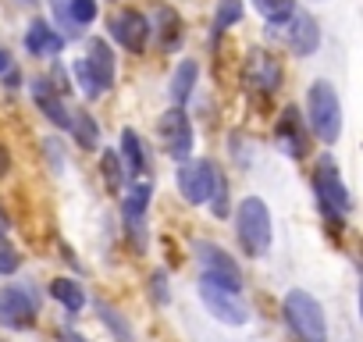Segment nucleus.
<instances>
[{
  "instance_id": "nucleus-1",
  "label": "nucleus",
  "mask_w": 363,
  "mask_h": 342,
  "mask_svg": "<svg viewBox=\"0 0 363 342\" xmlns=\"http://www.w3.org/2000/svg\"><path fill=\"white\" fill-rule=\"evenodd\" d=\"M281 314L285 324L296 331L299 342H328V317L317 296H310L306 289H289L281 299Z\"/></svg>"
},
{
  "instance_id": "nucleus-2",
  "label": "nucleus",
  "mask_w": 363,
  "mask_h": 342,
  "mask_svg": "<svg viewBox=\"0 0 363 342\" xmlns=\"http://www.w3.org/2000/svg\"><path fill=\"white\" fill-rule=\"evenodd\" d=\"M306 121H310L313 136L324 146L338 143V136H342V104H338V93L328 79H317L306 89Z\"/></svg>"
},
{
  "instance_id": "nucleus-3",
  "label": "nucleus",
  "mask_w": 363,
  "mask_h": 342,
  "mask_svg": "<svg viewBox=\"0 0 363 342\" xmlns=\"http://www.w3.org/2000/svg\"><path fill=\"white\" fill-rule=\"evenodd\" d=\"M313 193H317V204H320V214L331 221V225H342L345 214L352 211V197L338 175V164L331 157H320L317 167H313Z\"/></svg>"
},
{
  "instance_id": "nucleus-4",
  "label": "nucleus",
  "mask_w": 363,
  "mask_h": 342,
  "mask_svg": "<svg viewBox=\"0 0 363 342\" xmlns=\"http://www.w3.org/2000/svg\"><path fill=\"white\" fill-rule=\"evenodd\" d=\"M235 232H239V243L250 257H264L271 250V211L260 197H246L239 204V214H235Z\"/></svg>"
},
{
  "instance_id": "nucleus-5",
  "label": "nucleus",
  "mask_w": 363,
  "mask_h": 342,
  "mask_svg": "<svg viewBox=\"0 0 363 342\" xmlns=\"http://www.w3.org/2000/svg\"><path fill=\"white\" fill-rule=\"evenodd\" d=\"M193 250H196V257H200V267H203L200 278H203V282H211V285H218V289H228V292H242V271H239V264L228 257L225 246L200 239Z\"/></svg>"
},
{
  "instance_id": "nucleus-6",
  "label": "nucleus",
  "mask_w": 363,
  "mask_h": 342,
  "mask_svg": "<svg viewBox=\"0 0 363 342\" xmlns=\"http://www.w3.org/2000/svg\"><path fill=\"white\" fill-rule=\"evenodd\" d=\"M174 179H178V193L186 204H207L218 179H221V171L214 160L207 157H196V160H182L178 171H174Z\"/></svg>"
},
{
  "instance_id": "nucleus-7",
  "label": "nucleus",
  "mask_w": 363,
  "mask_h": 342,
  "mask_svg": "<svg viewBox=\"0 0 363 342\" xmlns=\"http://www.w3.org/2000/svg\"><path fill=\"white\" fill-rule=\"evenodd\" d=\"M107 29H111V40H114V43H121L128 54H143V50H146V43H150L153 22H150L143 11L125 8V11H114V15H111Z\"/></svg>"
},
{
  "instance_id": "nucleus-8",
  "label": "nucleus",
  "mask_w": 363,
  "mask_h": 342,
  "mask_svg": "<svg viewBox=\"0 0 363 342\" xmlns=\"http://www.w3.org/2000/svg\"><path fill=\"white\" fill-rule=\"evenodd\" d=\"M160 136H164L167 157H174L178 164L189 160V153H193V121H189V114L182 107H171L160 118Z\"/></svg>"
},
{
  "instance_id": "nucleus-9",
  "label": "nucleus",
  "mask_w": 363,
  "mask_h": 342,
  "mask_svg": "<svg viewBox=\"0 0 363 342\" xmlns=\"http://www.w3.org/2000/svg\"><path fill=\"white\" fill-rule=\"evenodd\" d=\"M0 324L15 328V331L36 324V303H33V296L26 289H18V285L0 289Z\"/></svg>"
},
{
  "instance_id": "nucleus-10",
  "label": "nucleus",
  "mask_w": 363,
  "mask_h": 342,
  "mask_svg": "<svg viewBox=\"0 0 363 342\" xmlns=\"http://www.w3.org/2000/svg\"><path fill=\"white\" fill-rule=\"evenodd\" d=\"M200 296H203V307L221 321V324H246L250 321V314H246V307L239 303V292H228V289H218V285H211V282H203L200 278Z\"/></svg>"
},
{
  "instance_id": "nucleus-11",
  "label": "nucleus",
  "mask_w": 363,
  "mask_h": 342,
  "mask_svg": "<svg viewBox=\"0 0 363 342\" xmlns=\"http://www.w3.org/2000/svg\"><path fill=\"white\" fill-rule=\"evenodd\" d=\"M274 139H278V150H285L292 160H303L306 157V128H303V118L296 107H285L281 118H278V128H274Z\"/></svg>"
},
{
  "instance_id": "nucleus-12",
  "label": "nucleus",
  "mask_w": 363,
  "mask_h": 342,
  "mask_svg": "<svg viewBox=\"0 0 363 342\" xmlns=\"http://www.w3.org/2000/svg\"><path fill=\"white\" fill-rule=\"evenodd\" d=\"M82 61H86V68L93 72L100 93H107V89L114 86V50H111V43L100 40V36H93V40L86 43V57H82Z\"/></svg>"
},
{
  "instance_id": "nucleus-13",
  "label": "nucleus",
  "mask_w": 363,
  "mask_h": 342,
  "mask_svg": "<svg viewBox=\"0 0 363 342\" xmlns=\"http://www.w3.org/2000/svg\"><path fill=\"white\" fill-rule=\"evenodd\" d=\"M29 89H33V100H36V107L43 111L47 121H54L57 128H68V125H72V111L65 107V100H61V93L50 86V79H33Z\"/></svg>"
},
{
  "instance_id": "nucleus-14",
  "label": "nucleus",
  "mask_w": 363,
  "mask_h": 342,
  "mask_svg": "<svg viewBox=\"0 0 363 342\" xmlns=\"http://www.w3.org/2000/svg\"><path fill=\"white\" fill-rule=\"evenodd\" d=\"M61 50H65V36L50 22H43V18L29 22V29H26V54H33V57H54Z\"/></svg>"
},
{
  "instance_id": "nucleus-15",
  "label": "nucleus",
  "mask_w": 363,
  "mask_h": 342,
  "mask_svg": "<svg viewBox=\"0 0 363 342\" xmlns=\"http://www.w3.org/2000/svg\"><path fill=\"white\" fill-rule=\"evenodd\" d=\"M285 26H289V47H292L296 57H310V54L320 47V29H317V22H313L310 15L296 11Z\"/></svg>"
},
{
  "instance_id": "nucleus-16",
  "label": "nucleus",
  "mask_w": 363,
  "mask_h": 342,
  "mask_svg": "<svg viewBox=\"0 0 363 342\" xmlns=\"http://www.w3.org/2000/svg\"><path fill=\"white\" fill-rule=\"evenodd\" d=\"M150 197H153V186H150L146 179H139V182H132V189H128L125 200H121V218H125V225H128L132 236H135V228H139L143 218H146Z\"/></svg>"
},
{
  "instance_id": "nucleus-17",
  "label": "nucleus",
  "mask_w": 363,
  "mask_h": 342,
  "mask_svg": "<svg viewBox=\"0 0 363 342\" xmlns=\"http://www.w3.org/2000/svg\"><path fill=\"white\" fill-rule=\"evenodd\" d=\"M121 160H125L128 175H146L150 171V153L135 128H121Z\"/></svg>"
},
{
  "instance_id": "nucleus-18",
  "label": "nucleus",
  "mask_w": 363,
  "mask_h": 342,
  "mask_svg": "<svg viewBox=\"0 0 363 342\" xmlns=\"http://www.w3.org/2000/svg\"><path fill=\"white\" fill-rule=\"evenodd\" d=\"M196 79H200V65H196V61H182V65L171 72V100H174V107H182V104L193 96Z\"/></svg>"
},
{
  "instance_id": "nucleus-19",
  "label": "nucleus",
  "mask_w": 363,
  "mask_h": 342,
  "mask_svg": "<svg viewBox=\"0 0 363 342\" xmlns=\"http://www.w3.org/2000/svg\"><path fill=\"white\" fill-rule=\"evenodd\" d=\"M47 289H50V296H54L68 314H79V310L86 307V292H82V285H79L75 278H54Z\"/></svg>"
},
{
  "instance_id": "nucleus-20",
  "label": "nucleus",
  "mask_w": 363,
  "mask_h": 342,
  "mask_svg": "<svg viewBox=\"0 0 363 342\" xmlns=\"http://www.w3.org/2000/svg\"><path fill=\"white\" fill-rule=\"evenodd\" d=\"M157 29H160V47L178 50L182 47V18L174 8H157Z\"/></svg>"
},
{
  "instance_id": "nucleus-21",
  "label": "nucleus",
  "mask_w": 363,
  "mask_h": 342,
  "mask_svg": "<svg viewBox=\"0 0 363 342\" xmlns=\"http://www.w3.org/2000/svg\"><path fill=\"white\" fill-rule=\"evenodd\" d=\"M72 136H75V143L82 146V150H96L100 146V128H96V121H93V114H86V111H79V114H72Z\"/></svg>"
},
{
  "instance_id": "nucleus-22",
  "label": "nucleus",
  "mask_w": 363,
  "mask_h": 342,
  "mask_svg": "<svg viewBox=\"0 0 363 342\" xmlns=\"http://www.w3.org/2000/svg\"><path fill=\"white\" fill-rule=\"evenodd\" d=\"M253 79L260 82V89H278L281 82V65L271 57V54H253Z\"/></svg>"
},
{
  "instance_id": "nucleus-23",
  "label": "nucleus",
  "mask_w": 363,
  "mask_h": 342,
  "mask_svg": "<svg viewBox=\"0 0 363 342\" xmlns=\"http://www.w3.org/2000/svg\"><path fill=\"white\" fill-rule=\"evenodd\" d=\"M100 171H104V182H107L114 193L125 186V175H128V171H125V160H121V153H114V150H104V153H100Z\"/></svg>"
},
{
  "instance_id": "nucleus-24",
  "label": "nucleus",
  "mask_w": 363,
  "mask_h": 342,
  "mask_svg": "<svg viewBox=\"0 0 363 342\" xmlns=\"http://www.w3.org/2000/svg\"><path fill=\"white\" fill-rule=\"evenodd\" d=\"M253 8L271 22V26H285L296 15V0H253Z\"/></svg>"
},
{
  "instance_id": "nucleus-25",
  "label": "nucleus",
  "mask_w": 363,
  "mask_h": 342,
  "mask_svg": "<svg viewBox=\"0 0 363 342\" xmlns=\"http://www.w3.org/2000/svg\"><path fill=\"white\" fill-rule=\"evenodd\" d=\"M242 22V0H221L218 11H214V36H221L225 29Z\"/></svg>"
},
{
  "instance_id": "nucleus-26",
  "label": "nucleus",
  "mask_w": 363,
  "mask_h": 342,
  "mask_svg": "<svg viewBox=\"0 0 363 342\" xmlns=\"http://www.w3.org/2000/svg\"><path fill=\"white\" fill-rule=\"evenodd\" d=\"M96 310H100V321L107 324V331H114V338L118 342H132V324L114 310V307H107V303H96Z\"/></svg>"
},
{
  "instance_id": "nucleus-27",
  "label": "nucleus",
  "mask_w": 363,
  "mask_h": 342,
  "mask_svg": "<svg viewBox=\"0 0 363 342\" xmlns=\"http://www.w3.org/2000/svg\"><path fill=\"white\" fill-rule=\"evenodd\" d=\"M72 79H75V86H79V89H82V93L89 96V100L104 96V93H100V86H96V79H93V72L86 68V61H82V57H79V61L72 65Z\"/></svg>"
},
{
  "instance_id": "nucleus-28",
  "label": "nucleus",
  "mask_w": 363,
  "mask_h": 342,
  "mask_svg": "<svg viewBox=\"0 0 363 342\" xmlns=\"http://www.w3.org/2000/svg\"><path fill=\"white\" fill-rule=\"evenodd\" d=\"M50 4V18H54V29H65V36H75L79 26L72 22V11H68V0H47Z\"/></svg>"
},
{
  "instance_id": "nucleus-29",
  "label": "nucleus",
  "mask_w": 363,
  "mask_h": 342,
  "mask_svg": "<svg viewBox=\"0 0 363 342\" xmlns=\"http://www.w3.org/2000/svg\"><path fill=\"white\" fill-rule=\"evenodd\" d=\"M68 11H72V22L86 29L96 22V0H68Z\"/></svg>"
},
{
  "instance_id": "nucleus-30",
  "label": "nucleus",
  "mask_w": 363,
  "mask_h": 342,
  "mask_svg": "<svg viewBox=\"0 0 363 342\" xmlns=\"http://www.w3.org/2000/svg\"><path fill=\"white\" fill-rule=\"evenodd\" d=\"M228 182H225V175L218 179V186H214V193H211V214L214 218H228Z\"/></svg>"
},
{
  "instance_id": "nucleus-31",
  "label": "nucleus",
  "mask_w": 363,
  "mask_h": 342,
  "mask_svg": "<svg viewBox=\"0 0 363 342\" xmlns=\"http://www.w3.org/2000/svg\"><path fill=\"white\" fill-rule=\"evenodd\" d=\"M18 264H22V260H18V253H15L8 243H0V275H15V271H18Z\"/></svg>"
},
{
  "instance_id": "nucleus-32",
  "label": "nucleus",
  "mask_w": 363,
  "mask_h": 342,
  "mask_svg": "<svg viewBox=\"0 0 363 342\" xmlns=\"http://www.w3.org/2000/svg\"><path fill=\"white\" fill-rule=\"evenodd\" d=\"M164 282H167V275H164V271H153V303H160V307H164L167 296H171Z\"/></svg>"
},
{
  "instance_id": "nucleus-33",
  "label": "nucleus",
  "mask_w": 363,
  "mask_h": 342,
  "mask_svg": "<svg viewBox=\"0 0 363 342\" xmlns=\"http://www.w3.org/2000/svg\"><path fill=\"white\" fill-rule=\"evenodd\" d=\"M54 143H57V139H47V153H50V160H54V167L61 171V167H65V157H61V150H57Z\"/></svg>"
},
{
  "instance_id": "nucleus-34",
  "label": "nucleus",
  "mask_w": 363,
  "mask_h": 342,
  "mask_svg": "<svg viewBox=\"0 0 363 342\" xmlns=\"http://www.w3.org/2000/svg\"><path fill=\"white\" fill-rule=\"evenodd\" d=\"M61 342H89L82 331H75V328H61V335H57Z\"/></svg>"
},
{
  "instance_id": "nucleus-35",
  "label": "nucleus",
  "mask_w": 363,
  "mask_h": 342,
  "mask_svg": "<svg viewBox=\"0 0 363 342\" xmlns=\"http://www.w3.org/2000/svg\"><path fill=\"white\" fill-rule=\"evenodd\" d=\"M8 232H11V218H8V211H4V207H0V239H4Z\"/></svg>"
},
{
  "instance_id": "nucleus-36",
  "label": "nucleus",
  "mask_w": 363,
  "mask_h": 342,
  "mask_svg": "<svg viewBox=\"0 0 363 342\" xmlns=\"http://www.w3.org/2000/svg\"><path fill=\"white\" fill-rule=\"evenodd\" d=\"M11 68V57H8V50H0V75H4Z\"/></svg>"
},
{
  "instance_id": "nucleus-37",
  "label": "nucleus",
  "mask_w": 363,
  "mask_h": 342,
  "mask_svg": "<svg viewBox=\"0 0 363 342\" xmlns=\"http://www.w3.org/2000/svg\"><path fill=\"white\" fill-rule=\"evenodd\" d=\"M0 175H8V150H0Z\"/></svg>"
},
{
  "instance_id": "nucleus-38",
  "label": "nucleus",
  "mask_w": 363,
  "mask_h": 342,
  "mask_svg": "<svg viewBox=\"0 0 363 342\" xmlns=\"http://www.w3.org/2000/svg\"><path fill=\"white\" fill-rule=\"evenodd\" d=\"M359 317H363V282H359Z\"/></svg>"
},
{
  "instance_id": "nucleus-39",
  "label": "nucleus",
  "mask_w": 363,
  "mask_h": 342,
  "mask_svg": "<svg viewBox=\"0 0 363 342\" xmlns=\"http://www.w3.org/2000/svg\"><path fill=\"white\" fill-rule=\"evenodd\" d=\"M18 4H33V0H18Z\"/></svg>"
}]
</instances>
